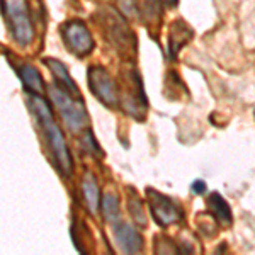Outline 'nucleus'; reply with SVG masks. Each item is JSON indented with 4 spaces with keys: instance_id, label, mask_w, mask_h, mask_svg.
Masks as SVG:
<instances>
[{
    "instance_id": "nucleus-1",
    "label": "nucleus",
    "mask_w": 255,
    "mask_h": 255,
    "mask_svg": "<svg viewBox=\"0 0 255 255\" xmlns=\"http://www.w3.org/2000/svg\"><path fill=\"white\" fill-rule=\"evenodd\" d=\"M31 102H32L34 114L38 116L41 126H43V129H44V134H46V138H48L49 148H51V151H53V157H55V162H56V167H58L60 174H63L65 177H70L73 172V160H72V155H70V150L67 146V141H65L63 133H61L58 125L55 123L51 109H49V106L39 96L32 97Z\"/></svg>"
},
{
    "instance_id": "nucleus-2",
    "label": "nucleus",
    "mask_w": 255,
    "mask_h": 255,
    "mask_svg": "<svg viewBox=\"0 0 255 255\" xmlns=\"http://www.w3.org/2000/svg\"><path fill=\"white\" fill-rule=\"evenodd\" d=\"M119 77V106L128 116L143 121L146 116V97L139 73L133 67H126Z\"/></svg>"
},
{
    "instance_id": "nucleus-3",
    "label": "nucleus",
    "mask_w": 255,
    "mask_h": 255,
    "mask_svg": "<svg viewBox=\"0 0 255 255\" xmlns=\"http://www.w3.org/2000/svg\"><path fill=\"white\" fill-rule=\"evenodd\" d=\"M49 97H51L53 104L58 108L61 118H63L70 131L75 133V131H82L89 126V114L80 97L72 96L60 85L49 87Z\"/></svg>"
},
{
    "instance_id": "nucleus-4",
    "label": "nucleus",
    "mask_w": 255,
    "mask_h": 255,
    "mask_svg": "<svg viewBox=\"0 0 255 255\" xmlns=\"http://www.w3.org/2000/svg\"><path fill=\"white\" fill-rule=\"evenodd\" d=\"M5 17L12 38L20 46H27L34 39V27L31 22L27 0H2Z\"/></svg>"
},
{
    "instance_id": "nucleus-5",
    "label": "nucleus",
    "mask_w": 255,
    "mask_h": 255,
    "mask_svg": "<svg viewBox=\"0 0 255 255\" xmlns=\"http://www.w3.org/2000/svg\"><path fill=\"white\" fill-rule=\"evenodd\" d=\"M89 87L92 90V94L96 96L102 104H106L108 108H118L119 106V87L118 84L113 80V77L109 75V72L102 67H94L89 68Z\"/></svg>"
},
{
    "instance_id": "nucleus-6",
    "label": "nucleus",
    "mask_w": 255,
    "mask_h": 255,
    "mask_svg": "<svg viewBox=\"0 0 255 255\" xmlns=\"http://www.w3.org/2000/svg\"><path fill=\"white\" fill-rule=\"evenodd\" d=\"M146 197H148V204H150V211H151V215H153V220L157 221L162 228H167V226H170L174 223H179L184 218L182 208H180L174 199L163 196L162 192L148 189Z\"/></svg>"
},
{
    "instance_id": "nucleus-7",
    "label": "nucleus",
    "mask_w": 255,
    "mask_h": 255,
    "mask_svg": "<svg viewBox=\"0 0 255 255\" xmlns=\"http://www.w3.org/2000/svg\"><path fill=\"white\" fill-rule=\"evenodd\" d=\"M61 36L67 48L77 56H87L94 49V39L82 20H70L61 26Z\"/></svg>"
},
{
    "instance_id": "nucleus-8",
    "label": "nucleus",
    "mask_w": 255,
    "mask_h": 255,
    "mask_svg": "<svg viewBox=\"0 0 255 255\" xmlns=\"http://www.w3.org/2000/svg\"><path fill=\"white\" fill-rule=\"evenodd\" d=\"M108 22H109L108 34H109V38L113 39L114 46L121 53H126V55L134 53V49H136V39H134L133 32L128 29L125 20L119 19L116 15V17H111Z\"/></svg>"
},
{
    "instance_id": "nucleus-9",
    "label": "nucleus",
    "mask_w": 255,
    "mask_h": 255,
    "mask_svg": "<svg viewBox=\"0 0 255 255\" xmlns=\"http://www.w3.org/2000/svg\"><path fill=\"white\" fill-rule=\"evenodd\" d=\"M114 235L119 249L125 254H136L143 249V238L138 233V230L131 225H119L114 228Z\"/></svg>"
},
{
    "instance_id": "nucleus-10",
    "label": "nucleus",
    "mask_w": 255,
    "mask_h": 255,
    "mask_svg": "<svg viewBox=\"0 0 255 255\" xmlns=\"http://www.w3.org/2000/svg\"><path fill=\"white\" fill-rule=\"evenodd\" d=\"M191 38H192L191 27L184 20H175L170 26V31H168V56L174 60L177 53L180 51V48L184 44H187Z\"/></svg>"
},
{
    "instance_id": "nucleus-11",
    "label": "nucleus",
    "mask_w": 255,
    "mask_h": 255,
    "mask_svg": "<svg viewBox=\"0 0 255 255\" xmlns=\"http://www.w3.org/2000/svg\"><path fill=\"white\" fill-rule=\"evenodd\" d=\"M44 65L51 70V73L55 75L56 79V85H60L61 89H65L67 92H70L72 96L75 97H80V92H79V87H77V84L72 80V77H70L67 67H65L61 61L55 60V58H44ZM82 99V97H80Z\"/></svg>"
},
{
    "instance_id": "nucleus-12",
    "label": "nucleus",
    "mask_w": 255,
    "mask_h": 255,
    "mask_svg": "<svg viewBox=\"0 0 255 255\" xmlns=\"http://www.w3.org/2000/svg\"><path fill=\"white\" fill-rule=\"evenodd\" d=\"M82 196L90 215H97L99 204H101V191H99L97 179L90 172H85L82 179Z\"/></svg>"
},
{
    "instance_id": "nucleus-13",
    "label": "nucleus",
    "mask_w": 255,
    "mask_h": 255,
    "mask_svg": "<svg viewBox=\"0 0 255 255\" xmlns=\"http://www.w3.org/2000/svg\"><path fill=\"white\" fill-rule=\"evenodd\" d=\"M19 75H20V80H22L24 89H26L27 92L34 94V96H43L46 87H44V82L41 79L39 72L34 67H31V65H27V63L20 65Z\"/></svg>"
},
{
    "instance_id": "nucleus-14",
    "label": "nucleus",
    "mask_w": 255,
    "mask_h": 255,
    "mask_svg": "<svg viewBox=\"0 0 255 255\" xmlns=\"http://www.w3.org/2000/svg\"><path fill=\"white\" fill-rule=\"evenodd\" d=\"M208 206L211 209V216L216 218L223 226H230L233 223V216H232V209H230L228 203L221 197L218 192H213L208 199Z\"/></svg>"
},
{
    "instance_id": "nucleus-15",
    "label": "nucleus",
    "mask_w": 255,
    "mask_h": 255,
    "mask_svg": "<svg viewBox=\"0 0 255 255\" xmlns=\"http://www.w3.org/2000/svg\"><path fill=\"white\" fill-rule=\"evenodd\" d=\"M128 209H129V215L133 218L134 225L138 228H145L146 226V218L145 211H143V201L138 196V192L133 187H128Z\"/></svg>"
},
{
    "instance_id": "nucleus-16",
    "label": "nucleus",
    "mask_w": 255,
    "mask_h": 255,
    "mask_svg": "<svg viewBox=\"0 0 255 255\" xmlns=\"http://www.w3.org/2000/svg\"><path fill=\"white\" fill-rule=\"evenodd\" d=\"M162 3L163 0H138V10L141 12V17L146 20V24L158 22L162 15Z\"/></svg>"
},
{
    "instance_id": "nucleus-17",
    "label": "nucleus",
    "mask_w": 255,
    "mask_h": 255,
    "mask_svg": "<svg viewBox=\"0 0 255 255\" xmlns=\"http://www.w3.org/2000/svg\"><path fill=\"white\" fill-rule=\"evenodd\" d=\"M101 208H102V215L108 221L114 223V221L119 218V203H118V197L114 194H106L102 197V203H101Z\"/></svg>"
},
{
    "instance_id": "nucleus-18",
    "label": "nucleus",
    "mask_w": 255,
    "mask_h": 255,
    "mask_svg": "<svg viewBox=\"0 0 255 255\" xmlns=\"http://www.w3.org/2000/svg\"><path fill=\"white\" fill-rule=\"evenodd\" d=\"M82 143L85 145V148L90 151V153H101V150H99L96 139H94V134L90 133V129H85L84 136H82Z\"/></svg>"
},
{
    "instance_id": "nucleus-19",
    "label": "nucleus",
    "mask_w": 255,
    "mask_h": 255,
    "mask_svg": "<svg viewBox=\"0 0 255 255\" xmlns=\"http://www.w3.org/2000/svg\"><path fill=\"white\" fill-rule=\"evenodd\" d=\"M192 191L197 192V194H201V192L206 191V184H204L203 180H197V182H194V186H192Z\"/></svg>"
}]
</instances>
